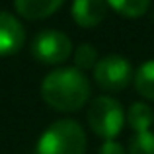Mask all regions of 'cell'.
Here are the masks:
<instances>
[{"mask_svg": "<svg viewBox=\"0 0 154 154\" xmlns=\"http://www.w3.org/2000/svg\"><path fill=\"white\" fill-rule=\"evenodd\" d=\"M92 86L88 76L74 66L55 68L41 82V98L60 113H72L88 103Z\"/></svg>", "mask_w": 154, "mask_h": 154, "instance_id": "6da1fadb", "label": "cell"}, {"mask_svg": "<svg viewBox=\"0 0 154 154\" xmlns=\"http://www.w3.org/2000/svg\"><path fill=\"white\" fill-rule=\"evenodd\" d=\"M125 109L119 100L111 96H98L88 105L86 121L92 133L102 137L103 140H115V137L121 133L125 125Z\"/></svg>", "mask_w": 154, "mask_h": 154, "instance_id": "3957f363", "label": "cell"}, {"mask_svg": "<svg viewBox=\"0 0 154 154\" xmlns=\"http://www.w3.org/2000/svg\"><path fill=\"white\" fill-rule=\"evenodd\" d=\"M63 2L64 0H14V6L22 18L35 22L53 16L63 6Z\"/></svg>", "mask_w": 154, "mask_h": 154, "instance_id": "ba28073f", "label": "cell"}, {"mask_svg": "<svg viewBox=\"0 0 154 154\" xmlns=\"http://www.w3.org/2000/svg\"><path fill=\"white\" fill-rule=\"evenodd\" d=\"M127 154H154V133H135L129 140Z\"/></svg>", "mask_w": 154, "mask_h": 154, "instance_id": "4fadbf2b", "label": "cell"}, {"mask_svg": "<svg viewBox=\"0 0 154 154\" xmlns=\"http://www.w3.org/2000/svg\"><path fill=\"white\" fill-rule=\"evenodd\" d=\"M125 119H127L129 127L135 133H146V131H150V127L154 123V111L148 103L135 102V103H131Z\"/></svg>", "mask_w": 154, "mask_h": 154, "instance_id": "9c48e42d", "label": "cell"}, {"mask_svg": "<svg viewBox=\"0 0 154 154\" xmlns=\"http://www.w3.org/2000/svg\"><path fill=\"white\" fill-rule=\"evenodd\" d=\"M86 131L74 119H59L41 133L35 154H86Z\"/></svg>", "mask_w": 154, "mask_h": 154, "instance_id": "7a4b0ae2", "label": "cell"}, {"mask_svg": "<svg viewBox=\"0 0 154 154\" xmlns=\"http://www.w3.org/2000/svg\"><path fill=\"white\" fill-rule=\"evenodd\" d=\"M31 55L43 64H60L72 55V41L59 29H43L31 41Z\"/></svg>", "mask_w": 154, "mask_h": 154, "instance_id": "5b68a950", "label": "cell"}, {"mask_svg": "<svg viewBox=\"0 0 154 154\" xmlns=\"http://www.w3.org/2000/svg\"><path fill=\"white\" fill-rule=\"evenodd\" d=\"M133 84L139 96H143L148 102H154V59L144 60L137 68L135 76H133Z\"/></svg>", "mask_w": 154, "mask_h": 154, "instance_id": "30bf717a", "label": "cell"}, {"mask_svg": "<svg viewBox=\"0 0 154 154\" xmlns=\"http://www.w3.org/2000/svg\"><path fill=\"white\" fill-rule=\"evenodd\" d=\"M152 0H107V6L123 18H140L148 12Z\"/></svg>", "mask_w": 154, "mask_h": 154, "instance_id": "8fae6325", "label": "cell"}, {"mask_svg": "<svg viewBox=\"0 0 154 154\" xmlns=\"http://www.w3.org/2000/svg\"><path fill=\"white\" fill-rule=\"evenodd\" d=\"M107 0H74L70 14L80 27H96L107 18Z\"/></svg>", "mask_w": 154, "mask_h": 154, "instance_id": "52a82bcc", "label": "cell"}, {"mask_svg": "<svg viewBox=\"0 0 154 154\" xmlns=\"http://www.w3.org/2000/svg\"><path fill=\"white\" fill-rule=\"evenodd\" d=\"M26 43V31L16 16L0 12V57L14 55Z\"/></svg>", "mask_w": 154, "mask_h": 154, "instance_id": "8992f818", "label": "cell"}, {"mask_svg": "<svg viewBox=\"0 0 154 154\" xmlns=\"http://www.w3.org/2000/svg\"><path fill=\"white\" fill-rule=\"evenodd\" d=\"M98 154H127V150H125L123 144L117 143V140H103Z\"/></svg>", "mask_w": 154, "mask_h": 154, "instance_id": "5bb4252c", "label": "cell"}, {"mask_svg": "<svg viewBox=\"0 0 154 154\" xmlns=\"http://www.w3.org/2000/svg\"><path fill=\"white\" fill-rule=\"evenodd\" d=\"M98 51H96L94 45H90V43H82V45L76 47L74 51V68H78V70H94V66L98 64Z\"/></svg>", "mask_w": 154, "mask_h": 154, "instance_id": "7c38bea8", "label": "cell"}, {"mask_svg": "<svg viewBox=\"0 0 154 154\" xmlns=\"http://www.w3.org/2000/svg\"><path fill=\"white\" fill-rule=\"evenodd\" d=\"M133 64L129 59L121 55H107L98 60L94 66V80L105 92L125 90L133 82Z\"/></svg>", "mask_w": 154, "mask_h": 154, "instance_id": "277c9868", "label": "cell"}]
</instances>
